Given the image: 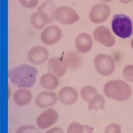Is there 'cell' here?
Segmentation results:
<instances>
[{
    "instance_id": "cell-20",
    "label": "cell",
    "mask_w": 133,
    "mask_h": 133,
    "mask_svg": "<svg viewBox=\"0 0 133 133\" xmlns=\"http://www.w3.org/2000/svg\"><path fill=\"white\" fill-rule=\"evenodd\" d=\"M38 11H41L45 13L52 22L53 17H55L54 14L55 11V5L51 1H47L38 8Z\"/></svg>"
},
{
    "instance_id": "cell-21",
    "label": "cell",
    "mask_w": 133,
    "mask_h": 133,
    "mask_svg": "<svg viewBox=\"0 0 133 133\" xmlns=\"http://www.w3.org/2000/svg\"><path fill=\"white\" fill-rule=\"evenodd\" d=\"M97 93L98 92L95 88L90 85L84 86L81 89V97L86 102L89 101L91 98Z\"/></svg>"
},
{
    "instance_id": "cell-28",
    "label": "cell",
    "mask_w": 133,
    "mask_h": 133,
    "mask_svg": "<svg viewBox=\"0 0 133 133\" xmlns=\"http://www.w3.org/2000/svg\"><path fill=\"white\" fill-rule=\"evenodd\" d=\"M93 129L89 125H84V133H92Z\"/></svg>"
},
{
    "instance_id": "cell-15",
    "label": "cell",
    "mask_w": 133,
    "mask_h": 133,
    "mask_svg": "<svg viewBox=\"0 0 133 133\" xmlns=\"http://www.w3.org/2000/svg\"><path fill=\"white\" fill-rule=\"evenodd\" d=\"M93 41L92 38L87 33H80L75 39V46L77 52L87 53L92 49Z\"/></svg>"
},
{
    "instance_id": "cell-22",
    "label": "cell",
    "mask_w": 133,
    "mask_h": 133,
    "mask_svg": "<svg viewBox=\"0 0 133 133\" xmlns=\"http://www.w3.org/2000/svg\"><path fill=\"white\" fill-rule=\"evenodd\" d=\"M66 133H84V125L79 123H72L67 128Z\"/></svg>"
},
{
    "instance_id": "cell-2",
    "label": "cell",
    "mask_w": 133,
    "mask_h": 133,
    "mask_svg": "<svg viewBox=\"0 0 133 133\" xmlns=\"http://www.w3.org/2000/svg\"><path fill=\"white\" fill-rule=\"evenodd\" d=\"M103 91L108 98L118 102L129 100L132 95L130 85L121 79L108 81L104 85Z\"/></svg>"
},
{
    "instance_id": "cell-3",
    "label": "cell",
    "mask_w": 133,
    "mask_h": 133,
    "mask_svg": "<svg viewBox=\"0 0 133 133\" xmlns=\"http://www.w3.org/2000/svg\"><path fill=\"white\" fill-rule=\"evenodd\" d=\"M112 31L115 35L123 39H127L132 35V21L124 14H116L111 21Z\"/></svg>"
},
{
    "instance_id": "cell-18",
    "label": "cell",
    "mask_w": 133,
    "mask_h": 133,
    "mask_svg": "<svg viewBox=\"0 0 133 133\" xmlns=\"http://www.w3.org/2000/svg\"><path fill=\"white\" fill-rule=\"evenodd\" d=\"M32 99V95L30 91L26 89H19L14 95V101L18 106H25L29 104Z\"/></svg>"
},
{
    "instance_id": "cell-12",
    "label": "cell",
    "mask_w": 133,
    "mask_h": 133,
    "mask_svg": "<svg viewBox=\"0 0 133 133\" xmlns=\"http://www.w3.org/2000/svg\"><path fill=\"white\" fill-rule=\"evenodd\" d=\"M48 71L58 77H61L66 73L67 66L63 57H52L49 60Z\"/></svg>"
},
{
    "instance_id": "cell-27",
    "label": "cell",
    "mask_w": 133,
    "mask_h": 133,
    "mask_svg": "<svg viewBox=\"0 0 133 133\" xmlns=\"http://www.w3.org/2000/svg\"><path fill=\"white\" fill-rule=\"evenodd\" d=\"M45 133H64V132L61 128L56 127L50 129Z\"/></svg>"
},
{
    "instance_id": "cell-1",
    "label": "cell",
    "mask_w": 133,
    "mask_h": 133,
    "mask_svg": "<svg viewBox=\"0 0 133 133\" xmlns=\"http://www.w3.org/2000/svg\"><path fill=\"white\" fill-rule=\"evenodd\" d=\"M37 70L29 65H23L15 67L9 71L8 76L11 82L19 88H30L36 81Z\"/></svg>"
},
{
    "instance_id": "cell-13",
    "label": "cell",
    "mask_w": 133,
    "mask_h": 133,
    "mask_svg": "<svg viewBox=\"0 0 133 133\" xmlns=\"http://www.w3.org/2000/svg\"><path fill=\"white\" fill-rule=\"evenodd\" d=\"M67 69L71 71H75L81 68L83 63V57L79 52L68 51L64 53L63 56Z\"/></svg>"
},
{
    "instance_id": "cell-5",
    "label": "cell",
    "mask_w": 133,
    "mask_h": 133,
    "mask_svg": "<svg viewBox=\"0 0 133 133\" xmlns=\"http://www.w3.org/2000/svg\"><path fill=\"white\" fill-rule=\"evenodd\" d=\"M55 19L64 25H72L79 20V15L75 10L69 6H61L55 11Z\"/></svg>"
},
{
    "instance_id": "cell-30",
    "label": "cell",
    "mask_w": 133,
    "mask_h": 133,
    "mask_svg": "<svg viewBox=\"0 0 133 133\" xmlns=\"http://www.w3.org/2000/svg\"><path fill=\"white\" fill-rule=\"evenodd\" d=\"M100 1L104 2V3H110V2H112V0H100Z\"/></svg>"
},
{
    "instance_id": "cell-8",
    "label": "cell",
    "mask_w": 133,
    "mask_h": 133,
    "mask_svg": "<svg viewBox=\"0 0 133 133\" xmlns=\"http://www.w3.org/2000/svg\"><path fill=\"white\" fill-rule=\"evenodd\" d=\"M93 38L97 43L107 47H112L115 43V38L109 28L98 26L93 31Z\"/></svg>"
},
{
    "instance_id": "cell-10",
    "label": "cell",
    "mask_w": 133,
    "mask_h": 133,
    "mask_svg": "<svg viewBox=\"0 0 133 133\" xmlns=\"http://www.w3.org/2000/svg\"><path fill=\"white\" fill-rule=\"evenodd\" d=\"M62 31L56 25H50L44 29L41 34V41L46 45H53L60 41Z\"/></svg>"
},
{
    "instance_id": "cell-26",
    "label": "cell",
    "mask_w": 133,
    "mask_h": 133,
    "mask_svg": "<svg viewBox=\"0 0 133 133\" xmlns=\"http://www.w3.org/2000/svg\"><path fill=\"white\" fill-rule=\"evenodd\" d=\"M20 4L27 9H33L37 7L39 0H19Z\"/></svg>"
},
{
    "instance_id": "cell-11",
    "label": "cell",
    "mask_w": 133,
    "mask_h": 133,
    "mask_svg": "<svg viewBox=\"0 0 133 133\" xmlns=\"http://www.w3.org/2000/svg\"><path fill=\"white\" fill-rule=\"evenodd\" d=\"M58 101L57 94L54 92L43 91L40 92L35 98V104L39 108L45 109L54 106Z\"/></svg>"
},
{
    "instance_id": "cell-19",
    "label": "cell",
    "mask_w": 133,
    "mask_h": 133,
    "mask_svg": "<svg viewBox=\"0 0 133 133\" xmlns=\"http://www.w3.org/2000/svg\"><path fill=\"white\" fill-rule=\"evenodd\" d=\"M88 105L89 110H104L105 106V98L103 95L97 93L91 98Z\"/></svg>"
},
{
    "instance_id": "cell-25",
    "label": "cell",
    "mask_w": 133,
    "mask_h": 133,
    "mask_svg": "<svg viewBox=\"0 0 133 133\" xmlns=\"http://www.w3.org/2000/svg\"><path fill=\"white\" fill-rule=\"evenodd\" d=\"M121 128L118 124L116 123H111L109 124L105 128L104 133H121Z\"/></svg>"
},
{
    "instance_id": "cell-6",
    "label": "cell",
    "mask_w": 133,
    "mask_h": 133,
    "mask_svg": "<svg viewBox=\"0 0 133 133\" xmlns=\"http://www.w3.org/2000/svg\"><path fill=\"white\" fill-rule=\"evenodd\" d=\"M59 114L55 109L49 108L41 112L36 120L37 127L41 129H47L57 123Z\"/></svg>"
},
{
    "instance_id": "cell-9",
    "label": "cell",
    "mask_w": 133,
    "mask_h": 133,
    "mask_svg": "<svg viewBox=\"0 0 133 133\" xmlns=\"http://www.w3.org/2000/svg\"><path fill=\"white\" fill-rule=\"evenodd\" d=\"M49 53L45 47L41 45L34 46L27 53V59L34 65H41L48 60Z\"/></svg>"
},
{
    "instance_id": "cell-17",
    "label": "cell",
    "mask_w": 133,
    "mask_h": 133,
    "mask_svg": "<svg viewBox=\"0 0 133 133\" xmlns=\"http://www.w3.org/2000/svg\"><path fill=\"white\" fill-rule=\"evenodd\" d=\"M59 84L58 77L51 73L43 75L40 79V85L45 89L51 91L55 89Z\"/></svg>"
},
{
    "instance_id": "cell-29",
    "label": "cell",
    "mask_w": 133,
    "mask_h": 133,
    "mask_svg": "<svg viewBox=\"0 0 133 133\" xmlns=\"http://www.w3.org/2000/svg\"><path fill=\"white\" fill-rule=\"evenodd\" d=\"M133 0H119V2L122 3H124V4H127V3H129L130 2H132Z\"/></svg>"
},
{
    "instance_id": "cell-16",
    "label": "cell",
    "mask_w": 133,
    "mask_h": 133,
    "mask_svg": "<svg viewBox=\"0 0 133 133\" xmlns=\"http://www.w3.org/2000/svg\"><path fill=\"white\" fill-rule=\"evenodd\" d=\"M30 22L31 25L37 29H42L43 27L51 21L49 17L45 13L38 11L32 14L30 17Z\"/></svg>"
},
{
    "instance_id": "cell-23",
    "label": "cell",
    "mask_w": 133,
    "mask_h": 133,
    "mask_svg": "<svg viewBox=\"0 0 133 133\" xmlns=\"http://www.w3.org/2000/svg\"><path fill=\"white\" fill-rule=\"evenodd\" d=\"M15 133H40V131L34 126L23 125L19 127Z\"/></svg>"
},
{
    "instance_id": "cell-7",
    "label": "cell",
    "mask_w": 133,
    "mask_h": 133,
    "mask_svg": "<svg viewBox=\"0 0 133 133\" xmlns=\"http://www.w3.org/2000/svg\"><path fill=\"white\" fill-rule=\"evenodd\" d=\"M111 13L110 7L106 3H98L91 8L89 19L94 23H101L108 19Z\"/></svg>"
},
{
    "instance_id": "cell-24",
    "label": "cell",
    "mask_w": 133,
    "mask_h": 133,
    "mask_svg": "<svg viewBox=\"0 0 133 133\" xmlns=\"http://www.w3.org/2000/svg\"><path fill=\"white\" fill-rule=\"evenodd\" d=\"M123 77L128 82L133 83V65H129L123 69Z\"/></svg>"
},
{
    "instance_id": "cell-31",
    "label": "cell",
    "mask_w": 133,
    "mask_h": 133,
    "mask_svg": "<svg viewBox=\"0 0 133 133\" xmlns=\"http://www.w3.org/2000/svg\"><path fill=\"white\" fill-rule=\"evenodd\" d=\"M130 45H131V47H132V49H133V39H132V41H131V43H130Z\"/></svg>"
},
{
    "instance_id": "cell-14",
    "label": "cell",
    "mask_w": 133,
    "mask_h": 133,
    "mask_svg": "<svg viewBox=\"0 0 133 133\" xmlns=\"http://www.w3.org/2000/svg\"><path fill=\"white\" fill-rule=\"evenodd\" d=\"M58 98L63 104L65 105H72L77 102L79 98V95L75 88L66 86L61 89Z\"/></svg>"
},
{
    "instance_id": "cell-4",
    "label": "cell",
    "mask_w": 133,
    "mask_h": 133,
    "mask_svg": "<svg viewBox=\"0 0 133 133\" xmlns=\"http://www.w3.org/2000/svg\"><path fill=\"white\" fill-rule=\"evenodd\" d=\"M95 69L103 76H110L115 70V63L111 57L106 54H99L94 59Z\"/></svg>"
}]
</instances>
